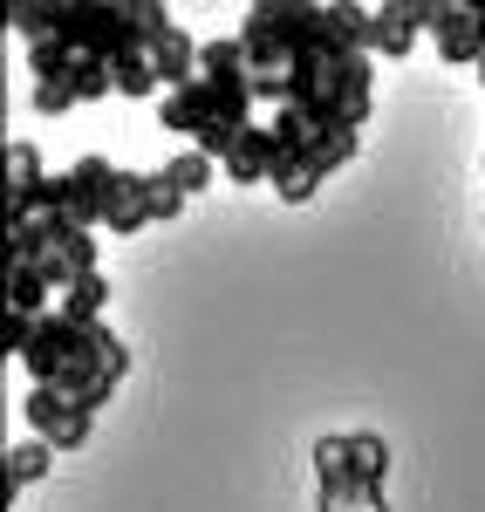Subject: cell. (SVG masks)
I'll list each match as a JSON object with an SVG mask.
<instances>
[{
  "instance_id": "cell-1",
  "label": "cell",
  "mask_w": 485,
  "mask_h": 512,
  "mask_svg": "<svg viewBox=\"0 0 485 512\" xmlns=\"http://www.w3.org/2000/svg\"><path fill=\"white\" fill-rule=\"evenodd\" d=\"M287 110H301L322 137H356L369 117V55H294Z\"/></svg>"
},
{
  "instance_id": "cell-2",
  "label": "cell",
  "mask_w": 485,
  "mask_h": 512,
  "mask_svg": "<svg viewBox=\"0 0 485 512\" xmlns=\"http://www.w3.org/2000/svg\"><path fill=\"white\" fill-rule=\"evenodd\" d=\"M315 472H322V512H390V499H383L390 444L376 431L322 437L315 444Z\"/></svg>"
},
{
  "instance_id": "cell-3",
  "label": "cell",
  "mask_w": 485,
  "mask_h": 512,
  "mask_svg": "<svg viewBox=\"0 0 485 512\" xmlns=\"http://www.w3.org/2000/svg\"><path fill=\"white\" fill-rule=\"evenodd\" d=\"M110 192H117V164L110 158H76L62 178H48V198H41V212H62V219H76V226H103V212H110Z\"/></svg>"
},
{
  "instance_id": "cell-4",
  "label": "cell",
  "mask_w": 485,
  "mask_h": 512,
  "mask_svg": "<svg viewBox=\"0 0 485 512\" xmlns=\"http://www.w3.org/2000/svg\"><path fill=\"white\" fill-rule=\"evenodd\" d=\"M21 410H28V431H35L41 444H55V451H82V444H89V424H96V417H89L82 403H69L62 390H28Z\"/></svg>"
},
{
  "instance_id": "cell-5",
  "label": "cell",
  "mask_w": 485,
  "mask_h": 512,
  "mask_svg": "<svg viewBox=\"0 0 485 512\" xmlns=\"http://www.w3.org/2000/svg\"><path fill=\"white\" fill-rule=\"evenodd\" d=\"M199 48H205V41H192V35H185V28H178V21L158 7V21H151V69H158L164 96L199 82Z\"/></svg>"
},
{
  "instance_id": "cell-6",
  "label": "cell",
  "mask_w": 485,
  "mask_h": 512,
  "mask_svg": "<svg viewBox=\"0 0 485 512\" xmlns=\"http://www.w3.org/2000/svg\"><path fill=\"white\" fill-rule=\"evenodd\" d=\"M431 14H438V0H397V7H376V14H369V48L404 62L410 48H417V28H431Z\"/></svg>"
},
{
  "instance_id": "cell-7",
  "label": "cell",
  "mask_w": 485,
  "mask_h": 512,
  "mask_svg": "<svg viewBox=\"0 0 485 512\" xmlns=\"http://www.w3.org/2000/svg\"><path fill=\"white\" fill-rule=\"evenodd\" d=\"M158 219V171H117V192L103 212V233H137Z\"/></svg>"
},
{
  "instance_id": "cell-8",
  "label": "cell",
  "mask_w": 485,
  "mask_h": 512,
  "mask_svg": "<svg viewBox=\"0 0 485 512\" xmlns=\"http://www.w3.org/2000/svg\"><path fill=\"white\" fill-rule=\"evenodd\" d=\"M431 41L445 62H485V0L479 7H438L431 14Z\"/></svg>"
},
{
  "instance_id": "cell-9",
  "label": "cell",
  "mask_w": 485,
  "mask_h": 512,
  "mask_svg": "<svg viewBox=\"0 0 485 512\" xmlns=\"http://www.w3.org/2000/svg\"><path fill=\"white\" fill-rule=\"evenodd\" d=\"M41 198H48V171H41L35 144H14L7 151V226L41 219Z\"/></svg>"
},
{
  "instance_id": "cell-10",
  "label": "cell",
  "mask_w": 485,
  "mask_h": 512,
  "mask_svg": "<svg viewBox=\"0 0 485 512\" xmlns=\"http://www.w3.org/2000/svg\"><path fill=\"white\" fill-rule=\"evenodd\" d=\"M226 178H233V185L274 178V123H246L240 144H233V158H226Z\"/></svg>"
},
{
  "instance_id": "cell-11",
  "label": "cell",
  "mask_w": 485,
  "mask_h": 512,
  "mask_svg": "<svg viewBox=\"0 0 485 512\" xmlns=\"http://www.w3.org/2000/svg\"><path fill=\"white\" fill-rule=\"evenodd\" d=\"M48 274H41L35 260H7V308L14 315H48Z\"/></svg>"
},
{
  "instance_id": "cell-12",
  "label": "cell",
  "mask_w": 485,
  "mask_h": 512,
  "mask_svg": "<svg viewBox=\"0 0 485 512\" xmlns=\"http://www.w3.org/2000/svg\"><path fill=\"white\" fill-rule=\"evenodd\" d=\"M48 465H55V444H41V437H28V444H7V458H0V485H35V478H48Z\"/></svg>"
},
{
  "instance_id": "cell-13",
  "label": "cell",
  "mask_w": 485,
  "mask_h": 512,
  "mask_svg": "<svg viewBox=\"0 0 485 512\" xmlns=\"http://www.w3.org/2000/svg\"><path fill=\"white\" fill-rule=\"evenodd\" d=\"M103 308H110V280L103 274H82L76 287H62V315L76 328H103Z\"/></svg>"
},
{
  "instance_id": "cell-14",
  "label": "cell",
  "mask_w": 485,
  "mask_h": 512,
  "mask_svg": "<svg viewBox=\"0 0 485 512\" xmlns=\"http://www.w3.org/2000/svg\"><path fill=\"white\" fill-rule=\"evenodd\" d=\"M212 171H219V164L205 158V151H192V144H185V151H171V164H164V185H171V192H205V185H212Z\"/></svg>"
},
{
  "instance_id": "cell-15",
  "label": "cell",
  "mask_w": 485,
  "mask_h": 512,
  "mask_svg": "<svg viewBox=\"0 0 485 512\" xmlns=\"http://www.w3.org/2000/svg\"><path fill=\"white\" fill-rule=\"evenodd\" d=\"M69 89H76V103H103V96H117V69H110V62H96V55H76Z\"/></svg>"
},
{
  "instance_id": "cell-16",
  "label": "cell",
  "mask_w": 485,
  "mask_h": 512,
  "mask_svg": "<svg viewBox=\"0 0 485 512\" xmlns=\"http://www.w3.org/2000/svg\"><path fill=\"white\" fill-rule=\"evenodd\" d=\"M164 82L158 69H151V55H130V62H117V96H130V103H144V96H158Z\"/></svg>"
},
{
  "instance_id": "cell-17",
  "label": "cell",
  "mask_w": 485,
  "mask_h": 512,
  "mask_svg": "<svg viewBox=\"0 0 485 512\" xmlns=\"http://www.w3.org/2000/svg\"><path fill=\"white\" fill-rule=\"evenodd\" d=\"M28 103H35L41 117H62V110H76V89H69V76H62V82H35Z\"/></svg>"
},
{
  "instance_id": "cell-18",
  "label": "cell",
  "mask_w": 485,
  "mask_h": 512,
  "mask_svg": "<svg viewBox=\"0 0 485 512\" xmlns=\"http://www.w3.org/2000/svg\"><path fill=\"white\" fill-rule=\"evenodd\" d=\"M178 212H185V192H171L164 171H158V219H178Z\"/></svg>"
}]
</instances>
